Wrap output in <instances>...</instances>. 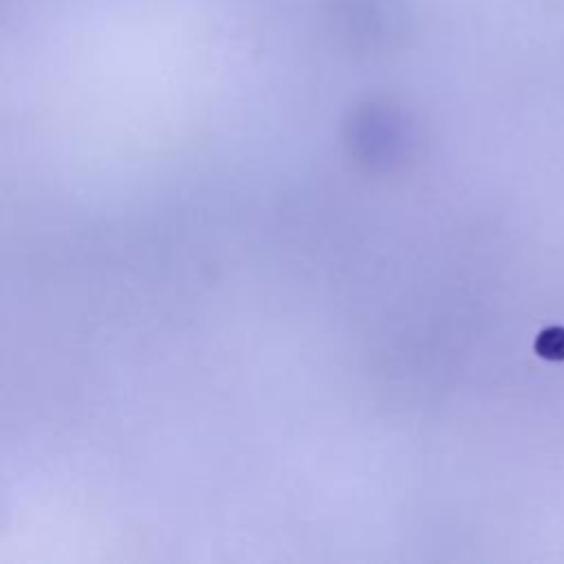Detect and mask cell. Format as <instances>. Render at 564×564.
<instances>
[{
  "label": "cell",
  "instance_id": "obj_1",
  "mask_svg": "<svg viewBox=\"0 0 564 564\" xmlns=\"http://www.w3.org/2000/svg\"><path fill=\"white\" fill-rule=\"evenodd\" d=\"M536 350L544 359H564V329L560 326L544 329L536 340Z\"/></svg>",
  "mask_w": 564,
  "mask_h": 564
}]
</instances>
